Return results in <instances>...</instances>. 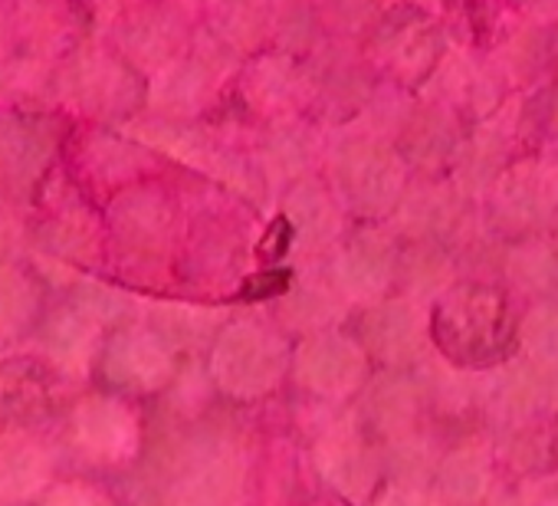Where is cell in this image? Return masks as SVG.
I'll use <instances>...</instances> for the list:
<instances>
[{"instance_id":"obj_1","label":"cell","mask_w":558,"mask_h":506,"mask_svg":"<svg viewBox=\"0 0 558 506\" xmlns=\"http://www.w3.org/2000/svg\"><path fill=\"white\" fill-rule=\"evenodd\" d=\"M53 103L83 125L132 122L148 109V80L102 37H83L57 60Z\"/></svg>"},{"instance_id":"obj_2","label":"cell","mask_w":558,"mask_h":506,"mask_svg":"<svg viewBox=\"0 0 558 506\" xmlns=\"http://www.w3.org/2000/svg\"><path fill=\"white\" fill-rule=\"evenodd\" d=\"M447 44L450 37L440 17H430L421 4L408 0V4L388 8L381 14L362 50L388 86L417 96L447 60Z\"/></svg>"},{"instance_id":"obj_3","label":"cell","mask_w":558,"mask_h":506,"mask_svg":"<svg viewBox=\"0 0 558 506\" xmlns=\"http://www.w3.org/2000/svg\"><path fill=\"white\" fill-rule=\"evenodd\" d=\"M236 73L240 53H233L207 27H197L191 50L165 73L148 80V112L158 122H201L223 96L227 83L236 80Z\"/></svg>"},{"instance_id":"obj_4","label":"cell","mask_w":558,"mask_h":506,"mask_svg":"<svg viewBox=\"0 0 558 506\" xmlns=\"http://www.w3.org/2000/svg\"><path fill=\"white\" fill-rule=\"evenodd\" d=\"M515 93L512 80L502 73V67L486 53H466L450 50L434 80L421 89V99L444 106L470 129L493 119L499 109H506Z\"/></svg>"},{"instance_id":"obj_5","label":"cell","mask_w":558,"mask_h":506,"mask_svg":"<svg viewBox=\"0 0 558 506\" xmlns=\"http://www.w3.org/2000/svg\"><path fill=\"white\" fill-rule=\"evenodd\" d=\"M332 171L342 197H349V204L365 214L388 210L404 188V155L372 129L336 145Z\"/></svg>"},{"instance_id":"obj_6","label":"cell","mask_w":558,"mask_h":506,"mask_svg":"<svg viewBox=\"0 0 558 506\" xmlns=\"http://www.w3.org/2000/svg\"><path fill=\"white\" fill-rule=\"evenodd\" d=\"M240 106L266 125L296 122L310 116V63L287 50H266L250 57L236 73Z\"/></svg>"},{"instance_id":"obj_7","label":"cell","mask_w":558,"mask_h":506,"mask_svg":"<svg viewBox=\"0 0 558 506\" xmlns=\"http://www.w3.org/2000/svg\"><path fill=\"white\" fill-rule=\"evenodd\" d=\"M197 24L168 8L165 0H151L148 8L102 34V40H109L145 80H155L171 63H178L191 50Z\"/></svg>"},{"instance_id":"obj_8","label":"cell","mask_w":558,"mask_h":506,"mask_svg":"<svg viewBox=\"0 0 558 506\" xmlns=\"http://www.w3.org/2000/svg\"><path fill=\"white\" fill-rule=\"evenodd\" d=\"M70 437L86 460L99 467H119L135 457L142 427L135 408L122 398L89 395L70 414Z\"/></svg>"},{"instance_id":"obj_9","label":"cell","mask_w":558,"mask_h":506,"mask_svg":"<svg viewBox=\"0 0 558 506\" xmlns=\"http://www.w3.org/2000/svg\"><path fill=\"white\" fill-rule=\"evenodd\" d=\"M287 0H204V27L233 53L256 57L276 50Z\"/></svg>"},{"instance_id":"obj_10","label":"cell","mask_w":558,"mask_h":506,"mask_svg":"<svg viewBox=\"0 0 558 506\" xmlns=\"http://www.w3.org/2000/svg\"><path fill=\"white\" fill-rule=\"evenodd\" d=\"M283 369V352L279 342L253 326L230 329L214 352V372L230 391H259L269 388Z\"/></svg>"},{"instance_id":"obj_11","label":"cell","mask_w":558,"mask_h":506,"mask_svg":"<svg viewBox=\"0 0 558 506\" xmlns=\"http://www.w3.org/2000/svg\"><path fill=\"white\" fill-rule=\"evenodd\" d=\"M102 372L125 391H155L171 378V352L148 329L116 333L102 352Z\"/></svg>"},{"instance_id":"obj_12","label":"cell","mask_w":558,"mask_h":506,"mask_svg":"<svg viewBox=\"0 0 558 506\" xmlns=\"http://www.w3.org/2000/svg\"><path fill=\"white\" fill-rule=\"evenodd\" d=\"M496 204L515 224H538L558 207V168L545 158H522L496 181Z\"/></svg>"},{"instance_id":"obj_13","label":"cell","mask_w":558,"mask_h":506,"mask_svg":"<svg viewBox=\"0 0 558 506\" xmlns=\"http://www.w3.org/2000/svg\"><path fill=\"white\" fill-rule=\"evenodd\" d=\"M53 483V450L24 431H0V499L27 503L50 490Z\"/></svg>"},{"instance_id":"obj_14","label":"cell","mask_w":558,"mask_h":506,"mask_svg":"<svg viewBox=\"0 0 558 506\" xmlns=\"http://www.w3.org/2000/svg\"><path fill=\"white\" fill-rule=\"evenodd\" d=\"M102 346V320L96 310L66 306L53 313L44 326V352L57 372L66 378H83Z\"/></svg>"},{"instance_id":"obj_15","label":"cell","mask_w":558,"mask_h":506,"mask_svg":"<svg viewBox=\"0 0 558 506\" xmlns=\"http://www.w3.org/2000/svg\"><path fill=\"white\" fill-rule=\"evenodd\" d=\"M21 44L31 53L60 60L83 40L80 0H17Z\"/></svg>"},{"instance_id":"obj_16","label":"cell","mask_w":558,"mask_h":506,"mask_svg":"<svg viewBox=\"0 0 558 506\" xmlns=\"http://www.w3.org/2000/svg\"><path fill=\"white\" fill-rule=\"evenodd\" d=\"M151 165V152L125 135H116L106 125H83L76 132V168L83 178L125 181Z\"/></svg>"},{"instance_id":"obj_17","label":"cell","mask_w":558,"mask_h":506,"mask_svg":"<svg viewBox=\"0 0 558 506\" xmlns=\"http://www.w3.org/2000/svg\"><path fill=\"white\" fill-rule=\"evenodd\" d=\"M44 316V287L24 264L0 261V346L24 339Z\"/></svg>"},{"instance_id":"obj_18","label":"cell","mask_w":558,"mask_h":506,"mask_svg":"<svg viewBox=\"0 0 558 506\" xmlns=\"http://www.w3.org/2000/svg\"><path fill=\"white\" fill-rule=\"evenodd\" d=\"M47 382L27 362L0 365V431H24L27 421L44 414Z\"/></svg>"},{"instance_id":"obj_19","label":"cell","mask_w":558,"mask_h":506,"mask_svg":"<svg viewBox=\"0 0 558 506\" xmlns=\"http://www.w3.org/2000/svg\"><path fill=\"white\" fill-rule=\"evenodd\" d=\"M50 246L57 250V257L63 261H83L93 257L99 246V224L86 210L80 197L50 204V227H47Z\"/></svg>"},{"instance_id":"obj_20","label":"cell","mask_w":558,"mask_h":506,"mask_svg":"<svg viewBox=\"0 0 558 506\" xmlns=\"http://www.w3.org/2000/svg\"><path fill=\"white\" fill-rule=\"evenodd\" d=\"M519 142L532 145L538 158H558V83L535 86L532 96L519 99Z\"/></svg>"},{"instance_id":"obj_21","label":"cell","mask_w":558,"mask_h":506,"mask_svg":"<svg viewBox=\"0 0 558 506\" xmlns=\"http://www.w3.org/2000/svg\"><path fill=\"white\" fill-rule=\"evenodd\" d=\"M395 274V250L378 233H362L342 257V277L355 293H378Z\"/></svg>"},{"instance_id":"obj_22","label":"cell","mask_w":558,"mask_h":506,"mask_svg":"<svg viewBox=\"0 0 558 506\" xmlns=\"http://www.w3.org/2000/svg\"><path fill=\"white\" fill-rule=\"evenodd\" d=\"M359 372H362V359L342 339H316L303 352V375L316 388H326V391L349 388L359 378Z\"/></svg>"},{"instance_id":"obj_23","label":"cell","mask_w":558,"mask_h":506,"mask_svg":"<svg viewBox=\"0 0 558 506\" xmlns=\"http://www.w3.org/2000/svg\"><path fill=\"white\" fill-rule=\"evenodd\" d=\"M290 217L296 220L300 233H332L336 230V204L332 197L313 184V181H300L293 188L290 197Z\"/></svg>"},{"instance_id":"obj_24","label":"cell","mask_w":558,"mask_h":506,"mask_svg":"<svg viewBox=\"0 0 558 506\" xmlns=\"http://www.w3.org/2000/svg\"><path fill=\"white\" fill-rule=\"evenodd\" d=\"M372 339L385 352H404L417 342V313L404 303L378 310L372 316Z\"/></svg>"},{"instance_id":"obj_25","label":"cell","mask_w":558,"mask_h":506,"mask_svg":"<svg viewBox=\"0 0 558 506\" xmlns=\"http://www.w3.org/2000/svg\"><path fill=\"white\" fill-rule=\"evenodd\" d=\"M44 506H112L109 493L96 483L86 480H66V483H53L44 493Z\"/></svg>"},{"instance_id":"obj_26","label":"cell","mask_w":558,"mask_h":506,"mask_svg":"<svg viewBox=\"0 0 558 506\" xmlns=\"http://www.w3.org/2000/svg\"><path fill=\"white\" fill-rule=\"evenodd\" d=\"M525 339L535 356H542L545 362H558V310L548 306V310L532 313L525 326Z\"/></svg>"},{"instance_id":"obj_27","label":"cell","mask_w":558,"mask_h":506,"mask_svg":"<svg viewBox=\"0 0 558 506\" xmlns=\"http://www.w3.org/2000/svg\"><path fill=\"white\" fill-rule=\"evenodd\" d=\"M151 0H80V8L83 14L106 34L112 31L116 24H122L125 17H132L135 11L148 8Z\"/></svg>"},{"instance_id":"obj_28","label":"cell","mask_w":558,"mask_h":506,"mask_svg":"<svg viewBox=\"0 0 558 506\" xmlns=\"http://www.w3.org/2000/svg\"><path fill=\"white\" fill-rule=\"evenodd\" d=\"M21 17H17V0H0V60L21 53Z\"/></svg>"},{"instance_id":"obj_29","label":"cell","mask_w":558,"mask_h":506,"mask_svg":"<svg viewBox=\"0 0 558 506\" xmlns=\"http://www.w3.org/2000/svg\"><path fill=\"white\" fill-rule=\"evenodd\" d=\"M509 8L532 24L555 27L558 24V0H509Z\"/></svg>"},{"instance_id":"obj_30","label":"cell","mask_w":558,"mask_h":506,"mask_svg":"<svg viewBox=\"0 0 558 506\" xmlns=\"http://www.w3.org/2000/svg\"><path fill=\"white\" fill-rule=\"evenodd\" d=\"M385 506H430V503L417 493H395Z\"/></svg>"},{"instance_id":"obj_31","label":"cell","mask_w":558,"mask_h":506,"mask_svg":"<svg viewBox=\"0 0 558 506\" xmlns=\"http://www.w3.org/2000/svg\"><path fill=\"white\" fill-rule=\"evenodd\" d=\"M551 80L558 83V24L551 27Z\"/></svg>"},{"instance_id":"obj_32","label":"cell","mask_w":558,"mask_h":506,"mask_svg":"<svg viewBox=\"0 0 558 506\" xmlns=\"http://www.w3.org/2000/svg\"><path fill=\"white\" fill-rule=\"evenodd\" d=\"M0 506H4V499H0Z\"/></svg>"}]
</instances>
